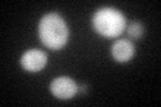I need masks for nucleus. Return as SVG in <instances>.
I'll use <instances>...</instances> for the list:
<instances>
[{
    "label": "nucleus",
    "mask_w": 161,
    "mask_h": 107,
    "mask_svg": "<svg viewBox=\"0 0 161 107\" xmlns=\"http://www.w3.org/2000/svg\"><path fill=\"white\" fill-rule=\"evenodd\" d=\"M134 52H136L134 44L132 42H129V40H126V39L118 40V42H115L113 44V47H112L113 58L119 63L129 62V60L134 56Z\"/></svg>",
    "instance_id": "nucleus-5"
},
{
    "label": "nucleus",
    "mask_w": 161,
    "mask_h": 107,
    "mask_svg": "<svg viewBox=\"0 0 161 107\" xmlns=\"http://www.w3.org/2000/svg\"><path fill=\"white\" fill-rule=\"evenodd\" d=\"M22 66L30 72H38L47 63V55L40 50H28L22 56Z\"/></svg>",
    "instance_id": "nucleus-4"
},
{
    "label": "nucleus",
    "mask_w": 161,
    "mask_h": 107,
    "mask_svg": "<svg viewBox=\"0 0 161 107\" xmlns=\"http://www.w3.org/2000/svg\"><path fill=\"white\" fill-rule=\"evenodd\" d=\"M50 90L59 99H71L78 93V86L73 79L67 76H60L51 82Z\"/></svg>",
    "instance_id": "nucleus-3"
},
{
    "label": "nucleus",
    "mask_w": 161,
    "mask_h": 107,
    "mask_svg": "<svg viewBox=\"0 0 161 107\" xmlns=\"http://www.w3.org/2000/svg\"><path fill=\"white\" fill-rule=\"evenodd\" d=\"M126 32H128V35L132 39H138V38H141L142 36V34H144V27L141 25L140 23H137V22H134V23H132L129 25V27L126 28Z\"/></svg>",
    "instance_id": "nucleus-6"
},
{
    "label": "nucleus",
    "mask_w": 161,
    "mask_h": 107,
    "mask_svg": "<svg viewBox=\"0 0 161 107\" xmlns=\"http://www.w3.org/2000/svg\"><path fill=\"white\" fill-rule=\"evenodd\" d=\"M42 43L50 50H59L67 43L69 28L58 13H47L39 22L38 28Z\"/></svg>",
    "instance_id": "nucleus-1"
},
{
    "label": "nucleus",
    "mask_w": 161,
    "mask_h": 107,
    "mask_svg": "<svg viewBox=\"0 0 161 107\" xmlns=\"http://www.w3.org/2000/svg\"><path fill=\"white\" fill-rule=\"evenodd\" d=\"M93 27L102 36L115 38L126 28V19L115 8H101L93 16Z\"/></svg>",
    "instance_id": "nucleus-2"
}]
</instances>
